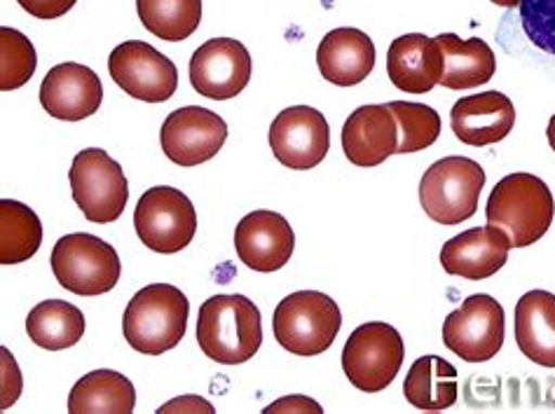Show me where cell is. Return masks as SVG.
Wrapping results in <instances>:
<instances>
[{
	"instance_id": "1",
	"label": "cell",
	"mask_w": 555,
	"mask_h": 414,
	"mask_svg": "<svg viewBox=\"0 0 555 414\" xmlns=\"http://www.w3.org/2000/svg\"><path fill=\"white\" fill-rule=\"evenodd\" d=\"M197 345L216 363L251 361L262 345L258 307L244 295H214L204 300L197 316Z\"/></svg>"
},
{
	"instance_id": "2",
	"label": "cell",
	"mask_w": 555,
	"mask_h": 414,
	"mask_svg": "<svg viewBox=\"0 0 555 414\" xmlns=\"http://www.w3.org/2000/svg\"><path fill=\"white\" fill-rule=\"evenodd\" d=\"M555 202L548 185L532 173H508L494 185L486 206L488 225L508 234L511 246L537 244L553 225Z\"/></svg>"
},
{
	"instance_id": "3",
	"label": "cell",
	"mask_w": 555,
	"mask_h": 414,
	"mask_svg": "<svg viewBox=\"0 0 555 414\" xmlns=\"http://www.w3.org/2000/svg\"><path fill=\"white\" fill-rule=\"evenodd\" d=\"M188 314L190 302L181 288L151 284L141 288L125 309V339L131 349L145 357H163L185 337Z\"/></svg>"
},
{
	"instance_id": "4",
	"label": "cell",
	"mask_w": 555,
	"mask_h": 414,
	"mask_svg": "<svg viewBox=\"0 0 555 414\" xmlns=\"http://www.w3.org/2000/svg\"><path fill=\"white\" fill-rule=\"evenodd\" d=\"M340 307L317 290L291 293L274 309V339L294 357H319L333 347L340 333Z\"/></svg>"
},
{
	"instance_id": "5",
	"label": "cell",
	"mask_w": 555,
	"mask_h": 414,
	"mask_svg": "<svg viewBox=\"0 0 555 414\" xmlns=\"http://www.w3.org/2000/svg\"><path fill=\"white\" fill-rule=\"evenodd\" d=\"M486 171L469 157H443L434 161L420 181V202L438 225H460L478 211Z\"/></svg>"
},
{
	"instance_id": "6",
	"label": "cell",
	"mask_w": 555,
	"mask_h": 414,
	"mask_svg": "<svg viewBox=\"0 0 555 414\" xmlns=\"http://www.w3.org/2000/svg\"><path fill=\"white\" fill-rule=\"evenodd\" d=\"M52 272L60 286L80 298H96L118 286L120 256L94 234H66L54 244Z\"/></svg>"
},
{
	"instance_id": "7",
	"label": "cell",
	"mask_w": 555,
	"mask_h": 414,
	"mask_svg": "<svg viewBox=\"0 0 555 414\" xmlns=\"http://www.w3.org/2000/svg\"><path fill=\"white\" fill-rule=\"evenodd\" d=\"M73 202L96 225L115 223L129 202V183L122 167L106 151L87 147L73 157L68 171Z\"/></svg>"
},
{
	"instance_id": "8",
	"label": "cell",
	"mask_w": 555,
	"mask_h": 414,
	"mask_svg": "<svg viewBox=\"0 0 555 414\" xmlns=\"http://www.w3.org/2000/svg\"><path fill=\"white\" fill-rule=\"evenodd\" d=\"M405 359L403 337L389 323H363L343 349L347 379L363 393L385 391L397 379Z\"/></svg>"
},
{
	"instance_id": "9",
	"label": "cell",
	"mask_w": 555,
	"mask_h": 414,
	"mask_svg": "<svg viewBox=\"0 0 555 414\" xmlns=\"http://www.w3.org/2000/svg\"><path fill=\"white\" fill-rule=\"evenodd\" d=\"M134 228L143 246H149L155 254H179L195 240V206L177 187H151L143 192L137 204Z\"/></svg>"
},
{
	"instance_id": "10",
	"label": "cell",
	"mask_w": 555,
	"mask_h": 414,
	"mask_svg": "<svg viewBox=\"0 0 555 414\" xmlns=\"http://www.w3.org/2000/svg\"><path fill=\"white\" fill-rule=\"evenodd\" d=\"M443 345L466 363H486L504 345V307L492 295H469L443 321Z\"/></svg>"
},
{
	"instance_id": "11",
	"label": "cell",
	"mask_w": 555,
	"mask_h": 414,
	"mask_svg": "<svg viewBox=\"0 0 555 414\" xmlns=\"http://www.w3.org/2000/svg\"><path fill=\"white\" fill-rule=\"evenodd\" d=\"M108 70L113 82L139 101L165 103L179 90V70L171 59L141 40H127L115 48Z\"/></svg>"
},
{
	"instance_id": "12",
	"label": "cell",
	"mask_w": 555,
	"mask_h": 414,
	"mask_svg": "<svg viewBox=\"0 0 555 414\" xmlns=\"http://www.w3.org/2000/svg\"><path fill=\"white\" fill-rule=\"evenodd\" d=\"M270 147L286 169L308 171L319 167L331 151L326 117L310 106L282 111L270 127Z\"/></svg>"
},
{
	"instance_id": "13",
	"label": "cell",
	"mask_w": 555,
	"mask_h": 414,
	"mask_svg": "<svg viewBox=\"0 0 555 414\" xmlns=\"http://www.w3.org/2000/svg\"><path fill=\"white\" fill-rule=\"evenodd\" d=\"M228 141V125L218 113L185 106L169 113L159 131L167 159L179 167H197L218 155Z\"/></svg>"
},
{
	"instance_id": "14",
	"label": "cell",
	"mask_w": 555,
	"mask_h": 414,
	"mask_svg": "<svg viewBox=\"0 0 555 414\" xmlns=\"http://www.w3.org/2000/svg\"><path fill=\"white\" fill-rule=\"evenodd\" d=\"M251 80V54L235 38H214L199 46L190 59V82L195 92L228 101L246 90Z\"/></svg>"
},
{
	"instance_id": "15",
	"label": "cell",
	"mask_w": 555,
	"mask_h": 414,
	"mask_svg": "<svg viewBox=\"0 0 555 414\" xmlns=\"http://www.w3.org/2000/svg\"><path fill=\"white\" fill-rule=\"evenodd\" d=\"M235 248L248 270L270 274L282 270L294 256L296 234L282 214L260 209L240 220Z\"/></svg>"
},
{
	"instance_id": "16",
	"label": "cell",
	"mask_w": 555,
	"mask_h": 414,
	"mask_svg": "<svg viewBox=\"0 0 555 414\" xmlns=\"http://www.w3.org/2000/svg\"><path fill=\"white\" fill-rule=\"evenodd\" d=\"M104 101V87L92 68L68 62L48 70L40 85V103L56 120L80 122Z\"/></svg>"
},
{
	"instance_id": "17",
	"label": "cell",
	"mask_w": 555,
	"mask_h": 414,
	"mask_svg": "<svg viewBox=\"0 0 555 414\" xmlns=\"http://www.w3.org/2000/svg\"><path fill=\"white\" fill-rule=\"evenodd\" d=\"M511 246L508 234L494 225L472 228L452 236L441 248V264L450 276L483 281L500 272Z\"/></svg>"
},
{
	"instance_id": "18",
	"label": "cell",
	"mask_w": 555,
	"mask_h": 414,
	"mask_svg": "<svg viewBox=\"0 0 555 414\" xmlns=\"http://www.w3.org/2000/svg\"><path fill=\"white\" fill-rule=\"evenodd\" d=\"M446 56L441 42L422 34L397 38L387 52V76L405 94H429L441 85Z\"/></svg>"
},
{
	"instance_id": "19",
	"label": "cell",
	"mask_w": 555,
	"mask_h": 414,
	"mask_svg": "<svg viewBox=\"0 0 555 414\" xmlns=\"http://www.w3.org/2000/svg\"><path fill=\"white\" fill-rule=\"evenodd\" d=\"M343 151L357 167H379L399 151V125L389 106H361L343 127Z\"/></svg>"
},
{
	"instance_id": "20",
	"label": "cell",
	"mask_w": 555,
	"mask_h": 414,
	"mask_svg": "<svg viewBox=\"0 0 555 414\" xmlns=\"http://www.w3.org/2000/svg\"><path fill=\"white\" fill-rule=\"evenodd\" d=\"M516 125V108L502 92L462 96L450 111V127L455 137L472 145L486 147L504 141Z\"/></svg>"
},
{
	"instance_id": "21",
	"label": "cell",
	"mask_w": 555,
	"mask_h": 414,
	"mask_svg": "<svg viewBox=\"0 0 555 414\" xmlns=\"http://www.w3.org/2000/svg\"><path fill=\"white\" fill-rule=\"evenodd\" d=\"M319 73L338 87H354L375 68L373 40L359 28H335L317 50Z\"/></svg>"
},
{
	"instance_id": "22",
	"label": "cell",
	"mask_w": 555,
	"mask_h": 414,
	"mask_svg": "<svg viewBox=\"0 0 555 414\" xmlns=\"http://www.w3.org/2000/svg\"><path fill=\"white\" fill-rule=\"evenodd\" d=\"M516 345L532 363L555 367V295L525 293L516 305Z\"/></svg>"
},
{
	"instance_id": "23",
	"label": "cell",
	"mask_w": 555,
	"mask_h": 414,
	"mask_svg": "<svg viewBox=\"0 0 555 414\" xmlns=\"http://www.w3.org/2000/svg\"><path fill=\"white\" fill-rule=\"evenodd\" d=\"M436 40L441 42L443 56H446V73L441 78V85L448 87V90H474V87H480L492 80L496 62H494V52L486 40L480 38H469L462 40L455 34H441L436 36Z\"/></svg>"
},
{
	"instance_id": "24",
	"label": "cell",
	"mask_w": 555,
	"mask_h": 414,
	"mask_svg": "<svg viewBox=\"0 0 555 414\" xmlns=\"http://www.w3.org/2000/svg\"><path fill=\"white\" fill-rule=\"evenodd\" d=\"M405 401L417 410L438 412L457 403V367L441 357H422L403 381Z\"/></svg>"
},
{
	"instance_id": "25",
	"label": "cell",
	"mask_w": 555,
	"mask_h": 414,
	"mask_svg": "<svg viewBox=\"0 0 555 414\" xmlns=\"http://www.w3.org/2000/svg\"><path fill=\"white\" fill-rule=\"evenodd\" d=\"M137 391L125 375L115 370H94V373L78 379L76 387L68 393V412H115L129 414L134 412Z\"/></svg>"
},
{
	"instance_id": "26",
	"label": "cell",
	"mask_w": 555,
	"mask_h": 414,
	"mask_svg": "<svg viewBox=\"0 0 555 414\" xmlns=\"http://www.w3.org/2000/svg\"><path fill=\"white\" fill-rule=\"evenodd\" d=\"M26 333L40 349L64 351L82 339L85 314L66 300H46L28 312Z\"/></svg>"
},
{
	"instance_id": "27",
	"label": "cell",
	"mask_w": 555,
	"mask_h": 414,
	"mask_svg": "<svg viewBox=\"0 0 555 414\" xmlns=\"http://www.w3.org/2000/svg\"><path fill=\"white\" fill-rule=\"evenodd\" d=\"M42 244L40 218L26 204L0 202V264L31 260Z\"/></svg>"
},
{
	"instance_id": "28",
	"label": "cell",
	"mask_w": 555,
	"mask_h": 414,
	"mask_svg": "<svg viewBox=\"0 0 555 414\" xmlns=\"http://www.w3.org/2000/svg\"><path fill=\"white\" fill-rule=\"evenodd\" d=\"M137 10L145 31L167 42L188 40L202 22V0H137Z\"/></svg>"
},
{
	"instance_id": "29",
	"label": "cell",
	"mask_w": 555,
	"mask_h": 414,
	"mask_svg": "<svg viewBox=\"0 0 555 414\" xmlns=\"http://www.w3.org/2000/svg\"><path fill=\"white\" fill-rule=\"evenodd\" d=\"M389 111L397 117L399 125V151L397 155L420 153L431 147L441 137V115L431 106L413 101H391Z\"/></svg>"
},
{
	"instance_id": "30",
	"label": "cell",
	"mask_w": 555,
	"mask_h": 414,
	"mask_svg": "<svg viewBox=\"0 0 555 414\" xmlns=\"http://www.w3.org/2000/svg\"><path fill=\"white\" fill-rule=\"evenodd\" d=\"M38 66L36 48L17 28H0V90H20L34 78Z\"/></svg>"
},
{
	"instance_id": "31",
	"label": "cell",
	"mask_w": 555,
	"mask_h": 414,
	"mask_svg": "<svg viewBox=\"0 0 555 414\" xmlns=\"http://www.w3.org/2000/svg\"><path fill=\"white\" fill-rule=\"evenodd\" d=\"M520 22L532 46L555 56V0H520Z\"/></svg>"
},
{
	"instance_id": "32",
	"label": "cell",
	"mask_w": 555,
	"mask_h": 414,
	"mask_svg": "<svg viewBox=\"0 0 555 414\" xmlns=\"http://www.w3.org/2000/svg\"><path fill=\"white\" fill-rule=\"evenodd\" d=\"M17 3L34 14L36 20H60L64 14L78 3V0H17Z\"/></svg>"
},
{
	"instance_id": "33",
	"label": "cell",
	"mask_w": 555,
	"mask_h": 414,
	"mask_svg": "<svg viewBox=\"0 0 555 414\" xmlns=\"http://www.w3.org/2000/svg\"><path fill=\"white\" fill-rule=\"evenodd\" d=\"M266 412H317V414H321V405L305 396H288V398H282V401L268 405Z\"/></svg>"
},
{
	"instance_id": "34",
	"label": "cell",
	"mask_w": 555,
	"mask_h": 414,
	"mask_svg": "<svg viewBox=\"0 0 555 414\" xmlns=\"http://www.w3.org/2000/svg\"><path fill=\"white\" fill-rule=\"evenodd\" d=\"M171 410H188V412H214V405L202 401V398H179V401H171L165 407H159V412H171Z\"/></svg>"
},
{
	"instance_id": "35",
	"label": "cell",
	"mask_w": 555,
	"mask_h": 414,
	"mask_svg": "<svg viewBox=\"0 0 555 414\" xmlns=\"http://www.w3.org/2000/svg\"><path fill=\"white\" fill-rule=\"evenodd\" d=\"M546 137H548V143H551V147H553V151H555V115L551 117L548 129H546Z\"/></svg>"
},
{
	"instance_id": "36",
	"label": "cell",
	"mask_w": 555,
	"mask_h": 414,
	"mask_svg": "<svg viewBox=\"0 0 555 414\" xmlns=\"http://www.w3.org/2000/svg\"><path fill=\"white\" fill-rule=\"evenodd\" d=\"M492 3L500 5V8H518L520 0H492Z\"/></svg>"
}]
</instances>
